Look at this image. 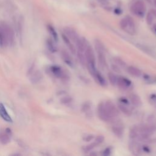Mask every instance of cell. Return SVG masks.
<instances>
[{"mask_svg":"<svg viewBox=\"0 0 156 156\" xmlns=\"http://www.w3.org/2000/svg\"><path fill=\"white\" fill-rule=\"evenodd\" d=\"M104 104L109 115H110L112 119L115 117H117L118 115L119 114L118 110L116 107V106L114 105V104L113 102L108 101L104 102Z\"/></svg>","mask_w":156,"mask_h":156,"instance_id":"5b68a950","label":"cell"},{"mask_svg":"<svg viewBox=\"0 0 156 156\" xmlns=\"http://www.w3.org/2000/svg\"><path fill=\"white\" fill-rule=\"evenodd\" d=\"M118 109H119V110H120L123 113L125 114V115H126L128 116L131 115L132 112L131 110H130V109H129L126 106V104H124L120 102L119 104H118Z\"/></svg>","mask_w":156,"mask_h":156,"instance_id":"d6986e66","label":"cell"},{"mask_svg":"<svg viewBox=\"0 0 156 156\" xmlns=\"http://www.w3.org/2000/svg\"><path fill=\"white\" fill-rule=\"evenodd\" d=\"M77 56L78 58V59H79V60L80 62V63L82 64V65H83V66L85 65L86 60H85V56L83 54L82 52L77 51Z\"/></svg>","mask_w":156,"mask_h":156,"instance_id":"cb8c5ba5","label":"cell"},{"mask_svg":"<svg viewBox=\"0 0 156 156\" xmlns=\"http://www.w3.org/2000/svg\"><path fill=\"white\" fill-rule=\"evenodd\" d=\"M60 102L64 104H66L70 103L72 101V98L70 96H65L60 99Z\"/></svg>","mask_w":156,"mask_h":156,"instance_id":"83f0119b","label":"cell"},{"mask_svg":"<svg viewBox=\"0 0 156 156\" xmlns=\"http://www.w3.org/2000/svg\"><path fill=\"white\" fill-rule=\"evenodd\" d=\"M0 26L3 31L6 46H14L15 44V34L11 26L6 22H1Z\"/></svg>","mask_w":156,"mask_h":156,"instance_id":"7a4b0ae2","label":"cell"},{"mask_svg":"<svg viewBox=\"0 0 156 156\" xmlns=\"http://www.w3.org/2000/svg\"><path fill=\"white\" fill-rule=\"evenodd\" d=\"M64 34L69 38V39L76 43V41L79 39V36L76 31L70 28H65L64 29Z\"/></svg>","mask_w":156,"mask_h":156,"instance_id":"52a82bcc","label":"cell"},{"mask_svg":"<svg viewBox=\"0 0 156 156\" xmlns=\"http://www.w3.org/2000/svg\"><path fill=\"white\" fill-rule=\"evenodd\" d=\"M108 78L110 81L111 84L112 85H115L117 82V77L114 75L112 72H109L108 73Z\"/></svg>","mask_w":156,"mask_h":156,"instance_id":"603a6c76","label":"cell"},{"mask_svg":"<svg viewBox=\"0 0 156 156\" xmlns=\"http://www.w3.org/2000/svg\"><path fill=\"white\" fill-rule=\"evenodd\" d=\"M129 100H130V101H131V102L132 103V104L134 105V106L139 107L142 105V102L141 99H140L139 96H138L136 94L132 93V94L130 95Z\"/></svg>","mask_w":156,"mask_h":156,"instance_id":"5bb4252c","label":"cell"},{"mask_svg":"<svg viewBox=\"0 0 156 156\" xmlns=\"http://www.w3.org/2000/svg\"><path fill=\"white\" fill-rule=\"evenodd\" d=\"M112 131L115 136L121 137L123 134V128L120 126H114L112 128Z\"/></svg>","mask_w":156,"mask_h":156,"instance_id":"7402d4cb","label":"cell"},{"mask_svg":"<svg viewBox=\"0 0 156 156\" xmlns=\"http://www.w3.org/2000/svg\"><path fill=\"white\" fill-rule=\"evenodd\" d=\"M84 53L88 70L90 73L94 77L96 72L97 71L95 66V56L94 51L90 45H88L85 48Z\"/></svg>","mask_w":156,"mask_h":156,"instance_id":"6da1fadb","label":"cell"},{"mask_svg":"<svg viewBox=\"0 0 156 156\" xmlns=\"http://www.w3.org/2000/svg\"><path fill=\"white\" fill-rule=\"evenodd\" d=\"M115 61L116 63L118 65H119V66H126V63H125V62H124L121 59H119V58H115Z\"/></svg>","mask_w":156,"mask_h":156,"instance_id":"4dcf8cb0","label":"cell"},{"mask_svg":"<svg viewBox=\"0 0 156 156\" xmlns=\"http://www.w3.org/2000/svg\"><path fill=\"white\" fill-rule=\"evenodd\" d=\"M62 39H63L64 43L67 46V47L69 48V49L71 51V53L73 54H76V48L74 46V45L71 43V40L69 39V38L67 37V36L65 34H62Z\"/></svg>","mask_w":156,"mask_h":156,"instance_id":"4fadbf2b","label":"cell"},{"mask_svg":"<svg viewBox=\"0 0 156 156\" xmlns=\"http://www.w3.org/2000/svg\"><path fill=\"white\" fill-rule=\"evenodd\" d=\"M42 78L43 75L41 73V72L40 70H36L31 74L29 79L32 84H35L40 82V81L42 79Z\"/></svg>","mask_w":156,"mask_h":156,"instance_id":"30bf717a","label":"cell"},{"mask_svg":"<svg viewBox=\"0 0 156 156\" xmlns=\"http://www.w3.org/2000/svg\"><path fill=\"white\" fill-rule=\"evenodd\" d=\"M131 10L133 14L137 15L138 17H143L144 14L145 10H146V7H145V5L143 2L138 0V1L135 2L132 4Z\"/></svg>","mask_w":156,"mask_h":156,"instance_id":"3957f363","label":"cell"},{"mask_svg":"<svg viewBox=\"0 0 156 156\" xmlns=\"http://www.w3.org/2000/svg\"><path fill=\"white\" fill-rule=\"evenodd\" d=\"M46 46H47V48L49 50V51L51 52V53H54L58 51L56 46L54 44V42L53 40L51 39H48L46 40Z\"/></svg>","mask_w":156,"mask_h":156,"instance_id":"ac0fdd59","label":"cell"},{"mask_svg":"<svg viewBox=\"0 0 156 156\" xmlns=\"http://www.w3.org/2000/svg\"><path fill=\"white\" fill-rule=\"evenodd\" d=\"M104 136H99L96 137L95 142L98 145V144H100L104 142Z\"/></svg>","mask_w":156,"mask_h":156,"instance_id":"f546056e","label":"cell"},{"mask_svg":"<svg viewBox=\"0 0 156 156\" xmlns=\"http://www.w3.org/2000/svg\"><path fill=\"white\" fill-rule=\"evenodd\" d=\"M154 15L152 13V12H150L147 14V22L148 24L151 25L153 23V20H154Z\"/></svg>","mask_w":156,"mask_h":156,"instance_id":"484cf974","label":"cell"},{"mask_svg":"<svg viewBox=\"0 0 156 156\" xmlns=\"http://www.w3.org/2000/svg\"><path fill=\"white\" fill-rule=\"evenodd\" d=\"M4 46H6V41H5V39L4 37V35H3L2 29L1 28V26H0V46H1V47H4Z\"/></svg>","mask_w":156,"mask_h":156,"instance_id":"d4e9b609","label":"cell"},{"mask_svg":"<svg viewBox=\"0 0 156 156\" xmlns=\"http://www.w3.org/2000/svg\"><path fill=\"white\" fill-rule=\"evenodd\" d=\"M114 12H115V13L116 14H117V15H119V14H121V12H122L121 10L120 9H119V8L115 9V11H114Z\"/></svg>","mask_w":156,"mask_h":156,"instance_id":"d590c367","label":"cell"},{"mask_svg":"<svg viewBox=\"0 0 156 156\" xmlns=\"http://www.w3.org/2000/svg\"><path fill=\"white\" fill-rule=\"evenodd\" d=\"M154 31H155V32L156 33V25H155L154 26Z\"/></svg>","mask_w":156,"mask_h":156,"instance_id":"74e56055","label":"cell"},{"mask_svg":"<svg viewBox=\"0 0 156 156\" xmlns=\"http://www.w3.org/2000/svg\"><path fill=\"white\" fill-rule=\"evenodd\" d=\"M120 102H121V103L124 104H129V101L126 100V99H125V98L121 99Z\"/></svg>","mask_w":156,"mask_h":156,"instance_id":"836d02e7","label":"cell"},{"mask_svg":"<svg viewBox=\"0 0 156 156\" xmlns=\"http://www.w3.org/2000/svg\"><path fill=\"white\" fill-rule=\"evenodd\" d=\"M98 115L101 120L104 121H109L112 119V118L109 115L106 110L104 102H101L98 107Z\"/></svg>","mask_w":156,"mask_h":156,"instance_id":"277c9868","label":"cell"},{"mask_svg":"<svg viewBox=\"0 0 156 156\" xmlns=\"http://www.w3.org/2000/svg\"><path fill=\"white\" fill-rule=\"evenodd\" d=\"M98 54V59L99 64L101 66L102 68L107 66V63L106 59V57L104 56V52H99L97 53Z\"/></svg>","mask_w":156,"mask_h":156,"instance_id":"9a60e30c","label":"cell"},{"mask_svg":"<svg viewBox=\"0 0 156 156\" xmlns=\"http://www.w3.org/2000/svg\"><path fill=\"white\" fill-rule=\"evenodd\" d=\"M119 25H120V27L124 29V30H126L127 27H128V21H127V19L125 18H123L121 20L120 23H119Z\"/></svg>","mask_w":156,"mask_h":156,"instance_id":"f1b7e54d","label":"cell"},{"mask_svg":"<svg viewBox=\"0 0 156 156\" xmlns=\"http://www.w3.org/2000/svg\"><path fill=\"white\" fill-rule=\"evenodd\" d=\"M117 85L123 89H126L131 85V81L126 77H119L117 78Z\"/></svg>","mask_w":156,"mask_h":156,"instance_id":"9c48e42d","label":"cell"},{"mask_svg":"<svg viewBox=\"0 0 156 156\" xmlns=\"http://www.w3.org/2000/svg\"><path fill=\"white\" fill-rule=\"evenodd\" d=\"M156 130V128L154 126L151 125H145L140 128L139 131L142 134V137L143 138L149 137L150 135H151Z\"/></svg>","mask_w":156,"mask_h":156,"instance_id":"8992f818","label":"cell"},{"mask_svg":"<svg viewBox=\"0 0 156 156\" xmlns=\"http://www.w3.org/2000/svg\"><path fill=\"white\" fill-rule=\"evenodd\" d=\"M47 29H48V32L51 35L52 37H53L54 40L55 41H58V33H57V32L56 31L55 29L53 28V26L48 24L47 26Z\"/></svg>","mask_w":156,"mask_h":156,"instance_id":"44dd1931","label":"cell"},{"mask_svg":"<svg viewBox=\"0 0 156 156\" xmlns=\"http://www.w3.org/2000/svg\"><path fill=\"white\" fill-rule=\"evenodd\" d=\"M0 117H1L4 121L8 123H12V119L9 115L6 109L5 108L3 103H0Z\"/></svg>","mask_w":156,"mask_h":156,"instance_id":"ba28073f","label":"cell"},{"mask_svg":"<svg viewBox=\"0 0 156 156\" xmlns=\"http://www.w3.org/2000/svg\"><path fill=\"white\" fill-rule=\"evenodd\" d=\"M50 71L52 74L58 78H63L65 76L64 71L62 70V69L59 66H51L50 67Z\"/></svg>","mask_w":156,"mask_h":156,"instance_id":"8fae6325","label":"cell"},{"mask_svg":"<svg viewBox=\"0 0 156 156\" xmlns=\"http://www.w3.org/2000/svg\"><path fill=\"white\" fill-rule=\"evenodd\" d=\"M154 4H155V6H156V0H154Z\"/></svg>","mask_w":156,"mask_h":156,"instance_id":"f35d334b","label":"cell"},{"mask_svg":"<svg viewBox=\"0 0 156 156\" xmlns=\"http://www.w3.org/2000/svg\"><path fill=\"white\" fill-rule=\"evenodd\" d=\"M111 154V149L110 148H106L103 152L104 155H109Z\"/></svg>","mask_w":156,"mask_h":156,"instance_id":"d6a6232c","label":"cell"},{"mask_svg":"<svg viewBox=\"0 0 156 156\" xmlns=\"http://www.w3.org/2000/svg\"><path fill=\"white\" fill-rule=\"evenodd\" d=\"M112 68H113V70H115V71H116V72H119V71H120V70H119V69L118 68V67H117V66L113 65L112 66Z\"/></svg>","mask_w":156,"mask_h":156,"instance_id":"8d00e7d4","label":"cell"},{"mask_svg":"<svg viewBox=\"0 0 156 156\" xmlns=\"http://www.w3.org/2000/svg\"><path fill=\"white\" fill-rule=\"evenodd\" d=\"M60 54L62 59L65 62V64L71 67L73 66V62L69 54L65 50H62Z\"/></svg>","mask_w":156,"mask_h":156,"instance_id":"7c38bea8","label":"cell"},{"mask_svg":"<svg viewBox=\"0 0 156 156\" xmlns=\"http://www.w3.org/2000/svg\"><path fill=\"white\" fill-rule=\"evenodd\" d=\"M97 145H98L97 143L95 142L92 143H90V144H89L87 145V146L85 147V148H84V149L85 151H87V152L90 151L92 150L93 148H95V147L97 146Z\"/></svg>","mask_w":156,"mask_h":156,"instance_id":"4316f807","label":"cell"},{"mask_svg":"<svg viewBox=\"0 0 156 156\" xmlns=\"http://www.w3.org/2000/svg\"><path fill=\"white\" fill-rule=\"evenodd\" d=\"M10 137L6 132L0 134V142L3 144H7L10 142Z\"/></svg>","mask_w":156,"mask_h":156,"instance_id":"e0dca14e","label":"cell"},{"mask_svg":"<svg viewBox=\"0 0 156 156\" xmlns=\"http://www.w3.org/2000/svg\"><path fill=\"white\" fill-rule=\"evenodd\" d=\"M93 138V135H88V136H86L85 138H84V140L86 142H90Z\"/></svg>","mask_w":156,"mask_h":156,"instance_id":"1f68e13d","label":"cell"},{"mask_svg":"<svg viewBox=\"0 0 156 156\" xmlns=\"http://www.w3.org/2000/svg\"><path fill=\"white\" fill-rule=\"evenodd\" d=\"M128 71L130 75H131L132 76L135 77H140L142 75L141 71L137 68H136V67H134L132 66L128 67Z\"/></svg>","mask_w":156,"mask_h":156,"instance_id":"2e32d148","label":"cell"},{"mask_svg":"<svg viewBox=\"0 0 156 156\" xmlns=\"http://www.w3.org/2000/svg\"><path fill=\"white\" fill-rule=\"evenodd\" d=\"M5 132H6L8 135H9L10 136H12V131H11V129H10V128H6V130H5Z\"/></svg>","mask_w":156,"mask_h":156,"instance_id":"e575fe53","label":"cell"},{"mask_svg":"<svg viewBox=\"0 0 156 156\" xmlns=\"http://www.w3.org/2000/svg\"><path fill=\"white\" fill-rule=\"evenodd\" d=\"M94 77L97 80V81L100 83V84L101 85H102V86L107 85V82H106V79H104V77H103V76L100 73V72H98L97 71L96 72Z\"/></svg>","mask_w":156,"mask_h":156,"instance_id":"ffe728a7","label":"cell"}]
</instances>
